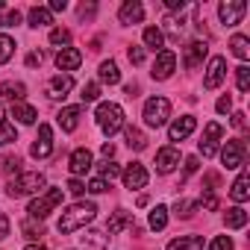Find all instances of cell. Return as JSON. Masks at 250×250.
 I'll use <instances>...</instances> for the list:
<instances>
[{
	"label": "cell",
	"mask_w": 250,
	"mask_h": 250,
	"mask_svg": "<svg viewBox=\"0 0 250 250\" xmlns=\"http://www.w3.org/2000/svg\"><path fill=\"white\" fill-rule=\"evenodd\" d=\"M94 215H97V206L94 203H74L71 209H65L62 212V218H59V232L62 235H68V232H77L80 227H85V224H91L94 221Z\"/></svg>",
	"instance_id": "6da1fadb"
},
{
	"label": "cell",
	"mask_w": 250,
	"mask_h": 250,
	"mask_svg": "<svg viewBox=\"0 0 250 250\" xmlns=\"http://www.w3.org/2000/svg\"><path fill=\"white\" fill-rule=\"evenodd\" d=\"M44 186H47L44 174H39V171H24V174H18L15 180H9L6 194H9V197H27V194H39Z\"/></svg>",
	"instance_id": "7a4b0ae2"
},
{
	"label": "cell",
	"mask_w": 250,
	"mask_h": 250,
	"mask_svg": "<svg viewBox=\"0 0 250 250\" xmlns=\"http://www.w3.org/2000/svg\"><path fill=\"white\" fill-rule=\"evenodd\" d=\"M94 118H97V127H100L106 136H115V133L124 127V109H121L118 103H100L97 112H94Z\"/></svg>",
	"instance_id": "3957f363"
},
{
	"label": "cell",
	"mask_w": 250,
	"mask_h": 250,
	"mask_svg": "<svg viewBox=\"0 0 250 250\" xmlns=\"http://www.w3.org/2000/svg\"><path fill=\"white\" fill-rule=\"evenodd\" d=\"M62 197H65V194H62V188H47L44 194H39V197L30 203V209H27V212H30V218H36V221L47 218V215L62 203Z\"/></svg>",
	"instance_id": "277c9868"
},
{
	"label": "cell",
	"mask_w": 250,
	"mask_h": 250,
	"mask_svg": "<svg viewBox=\"0 0 250 250\" xmlns=\"http://www.w3.org/2000/svg\"><path fill=\"white\" fill-rule=\"evenodd\" d=\"M168 118H171V103L165 97H150L145 103V124L147 127H162Z\"/></svg>",
	"instance_id": "5b68a950"
},
{
	"label": "cell",
	"mask_w": 250,
	"mask_h": 250,
	"mask_svg": "<svg viewBox=\"0 0 250 250\" xmlns=\"http://www.w3.org/2000/svg\"><path fill=\"white\" fill-rule=\"evenodd\" d=\"M244 156H247V145H244L241 139L227 142L224 150H221V162H224L227 168H241V165H244Z\"/></svg>",
	"instance_id": "8992f818"
},
{
	"label": "cell",
	"mask_w": 250,
	"mask_h": 250,
	"mask_svg": "<svg viewBox=\"0 0 250 250\" xmlns=\"http://www.w3.org/2000/svg\"><path fill=\"white\" fill-rule=\"evenodd\" d=\"M244 12H247V3H244V0H224V3L218 6V15H221V21H224L227 27L241 24Z\"/></svg>",
	"instance_id": "52a82bcc"
},
{
	"label": "cell",
	"mask_w": 250,
	"mask_h": 250,
	"mask_svg": "<svg viewBox=\"0 0 250 250\" xmlns=\"http://www.w3.org/2000/svg\"><path fill=\"white\" fill-rule=\"evenodd\" d=\"M121 177H124V186H127L130 191H136V188H145V186H147V180H150V174H147V168H145L142 162H133V165H127Z\"/></svg>",
	"instance_id": "ba28073f"
},
{
	"label": "cell",
	"mask_w": 250,
	"mask_h": 250,
	"mask_svg": "<svg viewBox=\"0 0 250 250\" xmlns=\"http://www.w3.org/2000/svg\"><path fill=\"white\" fill-rule=\"evenodd\" d=\"M174 68H177V56H174V50H159L150 74H153V80H168V77L174 74Z\"/></svg>",
	"instance_id": "9c48e42d"
},
{
	"label": "cell",
	"mask_w": 250,
	"mask_h": 250,
	"mask_svg": "<svg viewBox=\"0 0 250 250\" xmlns=\"http://www.w3.org/2000/svg\"><path fill=\"white\" fill-rule=\"evenodd\" d=\"M30 153L36 159H44V156L53 153V130H50V124H42V127H39V139H36V145H33Z\"/></svg>",
	"instance_id": "30bf717a"
},
{
	"label": "cell",
	"mask_w": 250,
	"mask_h": 250,
	"mask_svg": "<svg viewBox=\"0 0 250 250\" xmlns=\"http://www.w3.org/2000/svg\"><path fill=\"white\" fill-rule=\"evenodd\" d=\"M224 77H227V62H224V56H212L209 71H206V77H203V85L212 91V88H218V85L224 83Z\"/></svg>",
	"instance_id": "8fae6325"
},
{
	"label": "cell",
	"mask_w": 250,
	"mask_h": 250,
	"mask_svg": "<svg viewBox=\"0 0 250 250\" xmlns=\"http://www.w3.org/2000/svg\"><path fill=\"white\" fill-rule=\"evenodd\" d=\"M194 127H197V118L183 115V118H177L171 127H168V136H171V142H183V139H188L194 133Z\"/></svg>",
	"instance_id": "7c38bea8"
},
{
	"label": "cell",
	"mask_w": 250,
	"mask_h": 250,
	"mask_svg": "<svg viewBox=\"0 0 250 250\" xmlns=\"http://www.w3.org/2000/svg\"><path fill=\"white\" fill-rule=\"evenodd\" d=\"M68 168H71L74 177L91 171V150H88V147H77V150L71 153V159H68Z\"/></svg>",
	"instance_id": "4fadbf2b"
},
{
	"label": "cell",
	"mask_w": 250,
	"mask_h": 250,
	"mask_svg": "<svg viewBox=\"0 0 250 250\" xmlns=\"http://www.w3.org/2000/svg\"><path fill=\"white\" fill-rule=\"evenodd\" d=\"M177 165H180V150L177 147H162L156 153V171L159 174H171Z\"/></svg>",
	"instance_id": "5bb4252c"
},
{
	"label": "cell",
	"mask_w": 250,
	"mask_h": 250,
	"mask_svg": "<svg viewBox=\"0 0 250 250\" xmlns=\"http://www.w3.org/2000/svg\"><path fill=\"white\" fill-rule=\"evenodd\" d=\"M80 62H83V53L77 47H62L56 53V68L59 71H74V68H80Z\"/></svg>",
	"instance_id": "9a60e30c"
},
{
	"label": "cell",
	"mask_w": 250,
	"mask_h": 250,
	"mask_svg": "<svg viewBox=\"0 0 250 250\" xmlns=\"http://www.w3.org/2000/svg\"><path fill=\"white\" fill-rule=\"evenodd\" d=\"M118 18H121V24H142V18H145V6L139 3V0H127V3L121 6Z\"/></svg>",
	"instance_id": "2e32d148"
},
{
	"label": "cell",
	"mask_w": 250,
	"mask_h": 250,
	"mask_svg": "<svg viewBox=\"0 0 250 250\" xmlns=\"http://www.w3.org/2000/svg\"><path fill=\"white\" fill-rule=\"evenodd\" d=\"M130 227H136V221H133V215H130V212H124V209H121V212H115V215L106 221V232H109V235H118L121 229H130Z\"/></svg>",
	"instance_id": "e0dca14e"
},
{
	"label": "cell",
	"mask_w": 250,
	"mask_h": 250,
	"mask_svg": "<svg viewBox=\"0 0 250 250\" xmlns=\"http://www.w3.org/2000/svg\"><path fill=\"white\" fill-rule=\"evenodd\" d=\"M80 115H83V109L80 106H65L62 112H59V127L65 130V133H74L77 130V124H80Z\"/></svg>",
	"instance_id": "ac0fdd59"
},
{
	"label": "cell",
	"mask_w": 250,
	"mask_h": 250,
	"mask_svg": "<svg viewBox=\"0 0 250 250\" xmlns=\"http://www.w3.org/2000/svg\"><path fill=\"white\" fill-rule=\"evenodd\" d=\"M206 50H209V47H206L203 42H191V44H186V68L194 71V68L206 59Z\"/></svg>",
	"instance_id": "d6986e66"
},
{
	"label": "cell",
	"mask_w": 250,
	"mask_h": 250,
	"mask_svg": "<svg viewBox=\"0 0 250 250\" xmlns=\"http://www.w3.org/2000/svg\"><path fill=\"white\" fill-rule=\"evenodd\" d=\"M71 88H74V77H71V74H59V77H53V80L47 83L50 97H65Z\"/></svg>",
	"instance_id": "ffe728a7"
},
{
	"label": "cell",
	"mask_w": 250,
	"mask_h": 250,
	"mask_svg": "<svg viewBox=\"0 0 250 250\" xmlns=\"http://www.w3.org/2000/svg\"><path fill=\"white\" fill-rule=\"evenodd\" d=\"M247 186H250V174H247V171H241V174H238V180H235V183H232V188H229V197H232L235 203H244V200L250 197V188H247Z\"/></svg>",
	"instance_id": "44dd1931"
},
{
	"label": "cell",
	"mask_w": 250,
	"mask_h": 250,
	"mask_svg": "<svg viewBox=\"0 0 250 250\" xmlns=\"http://www.w3.org/2000/svg\"><path fill=\"white\" fill-rule=\"evenodd\" d=\"M24 94H27V88H24V83H0V97H6V100H12V103H21L24 100Z\"/></svg>",
	"instance_id": "7402d4cb"
},
{
	"label": "cell",
	"mask_w": 250,
	"mask_h": 250,
	"mask_svg": "<svg viewBox=\"0 0 250 250\" xmlns=\"http://www.w3.org/2000/svg\"><path fill=\"white\" fill-rule=\"evenodd\" d=\"M97 77H100V83H106V85H115V83H121V71H118V65L109 59V62H100V71H97Z\"/></svg>",
	"instance_id": "603a6c76"
},
{
	"label": "cell",
	"mask_w": 250,
	"mask_h": 250,
	"mask_svg": "<svg viewBox=\"0 0 250 250\" xmlns=\"http://www.w3.org/2000/svg\"><path fill=\"white\" fill-rule=\"evenodd\" d=\"M168 250H203V238L200 235H183V238H174L168 244Z\"/></svg>",
	"instance_id": "cb8c5ba5"
},
{
	"label": "cell",
	"mask_w": 250,
	"mask_h": 250,
	"mask_svg": "<svg viewBox=\"0 0 250 250\" xmlns=\"http://www.w3.org/2000/svg\"><path fill=\"white\" fill-rule=\"evenodd\" d=\"M12 115H15L21 124H36V118H39V112H36L30 103H24V100H21V103H12Z\"/></svg>",
	"instance_id": "d4e9b609"
},
{
	"label": "cell",
	"mask_w": 250,
	"mask_h": 250,
	"mask_svg": "<svg viewBox=\"0 0 250 250\" xmlns=\"http://www.w3.org/2000/svg\"><path fill=\"white\" fill-rule=\"evenodd\" d=\"M224 224H227L229 229H241V227L247 224V212H244L241 206H232V209H227V215H224Z\"/></svg>",
	"instance_id": "484cf974"
},
{
	"label": "cell",
	"mask_w": 250,
	"mask_h": 250,
	"mask_svg": "<svg viewBox=\"0 0 250 250\" xmlns=\"http://www.w3.org/2000/svg\"><path fill=\"white\" fill-rule=\"evenodd\" d=\"M47 24H53V15L44 6H33L30 9V27H47Z\"/></svg>",
	"instance_id": "4316f807"
},
{
	"label": "cell",
	"mask_w": 250,
	"mask_h": 250,
	"mask_svg": "<svg viewBox=\"0 0 250 250\" xmlns=\"http://www.w3.org/2000/svg\"><path fill=\"white\" fill-rule=\"evenodd\" d=\"M229 47H232V53H235L238 59H247V56H250V39H247V36H232V39H229Z\"/></svg>",
	"instance_id": "83f0119b"
},
{
	"label": "cell",
	"mask_w": 250,
	"mask_h": 250,
	"mask_svg": "<svg viewBox=\"0 0 250 250\" xmlns=\"http://www.w3.org/2000/svg\"><path fill=\"white\" fill-rule=\"evenodd\" d=\"M15 139H18V133H15L12 124H6V118H3V106H0V145H12Z\"/></svg>",
	"instance_id": "f1b7e54d"
},
{
	"label": "cell",
	"mask_w": 250,
	"mask_h": 250,
	"mask_svg": "<svg viewBox=\"0 0 250 250\" xmlns=\"http://www.w3.org/2000/svg\"><path fill=\"white\" fill-rule=\"evenodd\" d=\"M162 42H165V36H162L159 27H147V30H145V44H147L150 50H162Z\"/></svg>",
	"instance_id": "f546056e"
},
{
	"label": "cell",
	"mask_w": 250,
	"mask_h": 250,
	"mask_svg": "<svg viewBox=\"0 0 250 250\" xmlns=\"http://www.w3.org/2000/svg\"><path fill=\"white\" fill-rule=\"evenodd\" d=\"M21 232L27 238H42L44 235V227H42V221L36 224V218H27V221H21Z\"/></svg>",
	"instance_id": "4dcf8cb0"
},
{
	"label": "cell",
	"mask_w": 250,
	"mask_h": 250,
	"mask_svg": "<svg viewBox=\"0 0 250 250\" xmlns=\"http://www.w3.org/2000/svg\"><path fill=\"white\" fill-rule=\"evenodd\" d=\"M127 145H130L133 150H145V147H147V139H145L136 127H127Z\"/></svg>",
	"instance_id": "1f68e13d"
},
{
	"label": "cell",
	"mask_w": 250,
	"mask_h": 250,
	"mask_svg": "<svg viewBox=\"0 0 250 250\" xmlns=\"http://www.w3.org/2000/svg\"><path fill=\"white\" fill-rule=\"evenodd\" d=\"M12 53H15V42L9 36H0V65H6L12 59Z\"/></svg>",
	"instance_id": "d6a6232c"
},
{
	"label": "cell",
	"mask_w": 250,
	"mask_h": 250,
	"mask_svg": "<svg viewBox=\"0 0 250 250\" xmlns=\"http://www.w3.org/2000/svg\"><path fill=\"white\" fill-rule=\"evenodd\" d=\"M165 224H168V209H165V206H156V209L150 212V227H153V229H165Z\"/></svg>",
	"instance_id": "836d02e7"
},
{
	"label": "cell",
	"mask_w": 250,
	"mask_h": 250,
	"mask_svg": "<svg viewBox=\"0 0 250 250\" xmlns=\"http://www.w3.org/2000/svg\"><path fill=\"white\" fill-rule=\"evenodd\" d=\"M97 171H100V180H115L118 174H121V168L112 162V159H106V162H100L97 165Z\"/></svg>",
	"instance_id": "e575fe53"
},
{
	"label": "cell",
	"mask_w": 250,
	"mask_h": 250,
	"mask_svg": "<svg viewBox=\"0 0 250 250\" xmlns=\"http://www.w3.org/2000/svg\"><path fill=\"white\" fill-rule=\"evenodd\" d=\"M235 83H238V91H247L250 88V68L247 65H238L235 68Z\"/></svg>",
	"instance_id": "d590c367"
},
{
	"label": "cell",
	"mask_w": 250,
	"mask_h": 250,
	"mask_svg": "<svg viewBox=\"0 0 250 250\" xmlns=\"http://www.w3.org/2000/svg\"><path fill=\"white\" fill-rule=\"evenodd\" d=\"M83 238V244H88V247H106V235L103 232H85V235H80Z\"/></svg>",
	"instance_id": "8d00e7d4"
},
{
	"label": "cell",
	"mask_w": 250,
	"mask_h": 250,
	"mask_svg": "<svg viewBox=\"0 0 250 250\" xmlns=\"http://www.w3.org/2000/svg\"><path fill=\"white\" fill-rule=\"evenodd\" d=\"M80 97H83V103H91V100H97V97H100V85H97V83H85Z\"/></svg>",
	"instance_id": "74e56055"
},
{
	"label": "cell",
	"mask_w": 250,
	"mask_h": 250,
	"mask_svg": "<svg viewBox=\"0 0 250 250\" xmlns=\"http://www.w3.org/2000/svg\"><path fill=\"white\" fill-rule=\"evenodd\" d=\"M194 209H197V203H191V200H177V206H174V212H177L180 218H191Z\"/></svg>",
	"instance_id": "f35d334b"
},
{
	"label": "cell",
	"mask_w": 250,
	"mask_h": 250,
	"mask_svg": "<svg viewBox=\"0 0 250 250\" xmlns=\"http://www.w3.org/2000/svg\"><path fill=\"white\" fill-rule=\"evenodd\" d=\"M18 168H21V159L18 156H3V159H0V174H12Z\"/></svg>",
	"instance_id": "ab89813d"
},
{
	"label": "cell",
	"mask_w": 250,
	"mask_h": 250,
	"mask_svg": "<svg viewBox=\"0 0 250 250\" xmlns=\"http://www.w3.org/2000/svg\"><path fill=\"white\" fill-rule=\"evenodd\" d=\"M221 136H224V127H221V124H215V121L206 124V139H203V142H212V145H215Z\"/></svg>",
	"instance_id": "60d3db41"
},
{
	"label": "cell",
	"mask_w": 250,
	"mask_h": 250,
	"mask_svg": "<svg viewBox=\"0 0 250 250\" xmlns=\"http://www.w3.org/2000/svg\"><path fill=\"white\" fill-rule=\"evenodd\" d=\"M68 42H71V33H68V30H62V27H59V30H53V33H50V44H56V47H59V44H68Z\"/></svg>",
	"instance_id": "b9f144b4"
},
{
	"label": "cell",
	"mask_w": 250,
	"mask_h": 250,
	"mask_svg": "<svg viewBox=\"0 0 250 250\" xmlns=\"http://www.w3.org/2000/svg\"><path fill=\"white\" fill-rule=\"evenodd\" d=\"M15 24H21V15L15 9H9V12L0 15V27H15Z\"/></svg>",
	"instance_id": "7bdbcfd3"
},
{
	"label": "cell",
	"mask_w": 250,
	"mask_h": 250,
	"mask_svg": "<svg viewBox=\"0 0 250 250\" xmlns=\"http://www.w3.org/2000/svg\"><path fill=\"white\" fill-rule=\"evenodd\" d=\"M209 250H232V238H229V235H218V238L209 244Z\"/></svg>",
	"instance_id": "ee69618b"
},
{
	"label": "cell",
	"mask_w": 250,
	"mask_h": 250,
	"mask_svg": "<svg viewBox=\"0 0 250 250\" xmlns=\"http://www.w3.org/2000/svg\"><path fill=\"white\" fill-rule=\"evenodd\" d=\"M165 30H168L174 39H180V33H183V21H177V18H165Z\"/></svg>",
	"instance_id": "f6af8a7d"
},
{
	"label": "cell",
	"mask_w": 250,
	"mask_h": 250,
	"mask_svg": "<svg viewBox=\"0 0 250 250\" xmlns=\"http://www.w3.org/2000/svg\"><path fill=\"white\" fill-rule=\"evenodd\" d=\"M85 188H88L91 194H103V191H106L109 186H106V180H100V177H94V180H91V183H88Z\"/></svg>",
	"instance_id": "bcb514c9"
},
{
	"label": "cell",
	"mask_w": 250,
	"mask_h": 250,
	"mask_svg": "<svg viewBox=\"0 0 250 250\" xmlns=\"http://www.w3.org/2000/svg\"><path fill=\"white\" fill-rule=\"evenodd\" d=\"M68 191H71L74 197H80V194H85V183H80V180L74 177V180H68Z\"/></svg>",
	"instance_id": "7dc6e473"
},
{
	"label": "cell",
	"mask_w": 250,
	"mask_h": 250,
	"mask_svg": "<svg viewBox=\"0 0 250 250\" xmlns=\"http://www.w3.org/2000/svg\"><path fill=\"white\" fill-rule=\"evenodd\" d=\"M200 203H203V209H218V197H215V191H203Z\"/></svg>",
	"instance_id": "c3c4849f"
},
{
	"label": "cell",
	"mask_w": 250,
	"mask_h": 250,
	"mask_svg": "<svg viewBox=\"0 0 250 250\" xmlns=\"http://www.w3.org/2000/svg\"><path fill=\"white\" fill-rule=\"evenodd\" d=\"M215 109H218V112H221V115H227V112H229V109H232V100H229V94H224V97H221V100H218V103H215Z\"/></svg>",
	"instance_id": "681fc988"
},
{
	"label": "cell",
	"mask_w": 250,
	"mask_h": 250,
	"mask_svg": "<svg viewBox=\"0 0 250 250\" xmlns=\"http://www.w3.org/2000/svg\"><path fill=\"white\" fill-rule=\"evenodd\" d=\"M200 153H203L206 159H212V156L218 153V145H212V142H200Z\"/></svg>",
	"instance_id": "f907efd6"
},
{
	"label": "cell",
	"mask_w": 250,
	"mask_h": 250,
	"mask_svg": "<svg viewBox=\"0 0 250 250\" xmlns=\"http://www.w3.org/2000/svg\"><path fill=\"white\" fill-rule=\"evenodd\" d=\"M232 127H235V130H247V115H244V112H235V115H232Z\"/></svg>",
	"instance_id": "816d5d0a"
},
{
	"label": "cell",
	"mask_w": 250,
	"mask_h": 250,
	"mask_svg": "<svg viewBox=\"0 0 250 250\" xmlns=\"http://www.w3.org/2000/svg\"><path fill=\"white\" fill-rule=\"evenodd\" d=\"M130 62L133 65H142L145 62V50L142 47H130Z\"/></svg>",
	"instance_id": "f5cc1de1"
},
{
	"label": "cell",
	"mask_w": 250,
	"mask_h": 250,
	"mask_svg": "<svg viewBox=\"0 0 250 250\" xmlns=\"http://www.w3.org/2000/svg\"><path fill=\"white\" fill-rule=\"evenodd\" d=\"M68 9V3H65V0H50V6H47V12L53 15V12H65Z\"/></svg>",
	"instance_id": "db71d44e"
},
{
	"label": "cell",
	"mask_w": 250,
	"mask_h": 250,
	"mask_svg": "<svg viewBox=\"0 0 250 250\" xmlns=\"http://www.w3.org/2000/svg\"><path fill=\"white\" fill-rule=\"evenodd\" d=\"M6 235H9V218L0 212V238H6Z\"/></svg>",
	"instance_id": "11a10c76"
},
{
	"label": "cell",
	"mask_w": 250,
	"mask_h": 250,
	"mask_svg": "<svg viewBox=\"0 0 250 250\" xmlns=\"http://www.w3.org/2000/svg\"><path fill=\"white\" fill-rule=\"evenodd\" d=\"M197 168H200V162H197V156H188V159H186V174H194Z\"/></svg>",
	"instance_id": "9f6ffc18"
},
{
	"label": "cell",
	"mask_w": 250,
	"mask_h": 250,
	"mask_svg": "<svg viewBox=\"0 0 250 250\" xmlns=\"http://www.w3.org/2000/svg\"><path fill=\"white\" fill-rule=\"evenodd\" d=\"M165 9H186V0H165Z\"/></svg>",
	"instance_id": "6f0895ef"
},
{
	"label": "cell",
	"mask_w": 250,
	"mask_h": 250,
	"mask_svg": "<svg viewBox=\"0 0 250 250\" xmlns=\"http://www.w3.org/2000/svg\"><path fill=\"white\" fill-rule=\"evenodd\" d=\"M27 65H42V53H30L27 56Z\"/></svg>",
	"instance_id": "680465c9"
},
{
	"label": "cell",
	"mask_w": 250,
	"mask_h": 250,
	"mask_svg": "<svg viewBox=\"0 0 250 250\" xmlns=\"http://www.w3.org/2000/svg\"><path fill=\"white\" fill-rule=\"evenodd\" d=\"M100 153H103V156H106V159H112V153H115V147H112V145H109V142H106V145H103V147H100Z\"/></svg>",
	"instance_id": "91938a15"
},
{
	"label": "cell",
	"mask_w": 250,
	"mask_h": 250,
	"mask_svg": "<svg viewBox=\"0 0 250 250\" xmlns=\"http://www.w3.org/2000/svg\"><path fill=\"white\" fill-rule=\"evenodd\" d=\"M24 250H47V247H42V244H30V247H24Z\"/></svg>",
	"instance_id": "94428289"
}]
</instances>
